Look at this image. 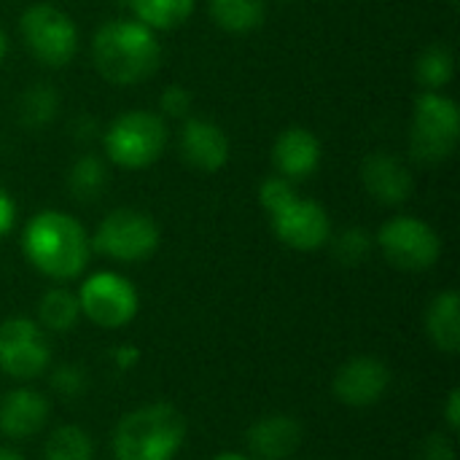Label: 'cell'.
Returning a JSON list of instances; mask_svg holds the SVG:
<instances>
[{
  "mask_svg": "<svg viewBox=\"0 0 460 460\" xmlns=\"http://www.w3.org/2000/svg\"><path fill=\"white\" fill-rule=\"evenodd\" d=\"M22 253L32 270L54 283L84 275L92 259V240L81 221L65 210L35 213L22 232Z\"/></svg>",
  "mask_w": 460,
  "mask_h": 460,
  "instance_id": "1",
  "label": "cell"
},
{
  "mask_svg": "<svg viewBox=\"0 0 460 460\" xmlns=\"http://www.w3.org/2000/svg\"><path fill=\"white\" fill-rule=\"evenodd\" d=\"M92 59L100 75L116 86H132L156 73L162 46L151 27L137 19L105 22L92 38Z\"/></svg>",
  "mask_w": 460,
  "mask_h": 460,
  "instance_id": "2",
  "label": "cell"
},
{
  "mask_svg": "<svg viewBox=\"0 0 460 460\" xmlns=\"http://www.w3.org/2000/svg\"><path fill=\"white\" fill-rule=\"evenodd\" d=\"M186 418L167 402L129 410L113 429L111 450L116 460H175L186 445Z\"/></svg>",
  "mask_w": 460,
  "mask_h": 460,
  "instance_id": "3",
  "label": "cell"
},
{
  "mask_svg": "<svg viewBox=\"0 0 460 460\" xmlns=\"http://www.w3.org/2000/svg\"><path fill=\"white\" fill-rule=\"evenodd\" d=\"M460 140V111L442 92H420L410 124V151L423 164H439L456 154Z\"/></svg>",
  "mask_w": 460,
  "mask_h": 460,
  "instance_id": "4",
  "label": "cell"
},
{
  "mask_svg": "<svg viewBox=\"0 0 460 460\" xmlns=\"http://www.w3.org/2000/svg\"><path fill=\"white\" fill-rule=\"evenodd\" d=\"M105 154L124 170H143L154 164L167 146V124L159 113L129 111L111 121L102 135Z\"/></svg>",
  "mask_w": 460,
  "mask_h": 460,
  "instance_id": "5",
  "label": "cell"
},
{
  "mask_svg": "<svg viewBox=\"0 0 460 460\" xmlns=\"http://www.w3.org/2000/svg\"><path fill=\"white\" fill-rule=\"evenodd\" d=\"M89 240L92 251H97L100 256L119 264H137L156 253L162 232L148 213L135 208H119L100 221L94 237Z\"/></svg>",
  "mask_w": 460,
  "mask_h": 460,
  "instance_id": "6",
  "label": "cell"
},
{
  "mask_svg": "<svg viewBox=\"0 0 460 460\" xmlns=\"http://www.w3.org/2000/svg\"><path fill=\"white\" fill-rule=\"evenodd\" d=\"M75 296H78L81 318H86L97 329H108V332L124 329L140 313V294L135 283L111 270L92 272L81 283Z\"/></svg>",
  "mask_w": 460,
  "mask_h": 460,
  "instance_id": "7",
  "label": "cell"
},
{
  "mask_svg": "<svg viewBox=\"0 0 460 460\" xmlns=\"http://www.w3.org/2000/svg\"><path fill=\"white\" fill-rule=\"evenodd\" d=\"M51 340L38 321L11 315L0 321V372L13 383H32L51 369Z\"/></svg>",
  "mask_w": 460,
  "mask_h": 460,
  "instance_id": "8",
  "label": "cell"
},
{
  "mask_svg": "<svg viewBox=\"0 0 460 460\" xmlns=\"http://www.w3.org/2000/svg\"><path fill=\"white\" fill-rule=\"evenodd\" d=\"M27 51L46 67H65L78 51L75 22L51 3H32L19 19Z\"/></svg>",
  "mask_w": 460,
  "mask_h": 460,
  "instance_id": "9",
  "label": "cell"
},
{
  "mask_svg": "<svg viewBox=\"0 0 460 460\" xmlns=\"http://www.w3.org/2000/svg\"><path fill=\"white\" fill-rule=\"evenodd\" d=\"M377 245L385 261L402 272H426L442 256V240L437 229L412 216H396L377 232Z\"/></svg>",
  "mask_w": 460,
  "mask_h": 460,
  "instance_id": "10",
  "label": "cell"
},
{
  "mask_svg": "<svg viewBox=\"0 0 460 460\" xmlns=\"http://www.w3.org/2000/svg\"><path fill=\"white\" fill-rule=\"evenodd\" d=\"M275 237L302 253L318 251L332 240V218L326 208L315 199H302L299 194L270 216Z\"/></svg>",
  "mask_w": 460,
  "mask_h": 460,
  "instance_id": "11",
  "label": "cell"
},
{
  "mask_svg": "<svg viewBox=\"0 0 460 460\" xmlns=\"http://www.w3.org/2000/svg\"><path fill=\"white\" fill-rule=\"evenodd\" d=\"M388 388H391V369L377 356L348 358L332 380V391L337 402L350 410H369L380 404Z\"/></svg>",
  "mask_w": 460,
  "mask_h": 460,
  "instance_id": "12",
  "label": "cell"
},
{
  "mask_svg": "<svg viewBox=\"0 0 460 460\" xmlns=\"http://www.w3.org/2000/svg\"><path fill=\"white\" fill-rule=\"evenodd\" d=\"M49 420H51V399L43 391L19 383L16 388L0 396V437L11 442H22L40 434Z\"/></svg>",
  "mask_w": 460,
  "mask_h": 460,
  "instance_id": "13",
  "label": "cell"
},
{
  "mask_svg": "<svg viewBox=\"0 0 460 460\" xmlns=\"http://www.w3.org/2000/svg\"><path fill=\"white\" fill-rule=\"evenodd\" d=\"M302 423L286 412L261 415L245 434V445L253 460H288L302 445Z\"/></svg>",
  "mask_w": 460,
  "mask_h": 460,
  "instance_id": "14",
  "label": "cell"
},
{
  "mask_svg": "<svg viewBox=\"0 0 460 460\" xmlns=\"http://www.w3.org/2000/svg\"><path fill=\"white\" fill-rule=\"evenodd\" d=\"M361 181L364 189L369 191L372 199H377L380 205H404L412 197L415 189V178L412 172L391 154H369L361 164Z\"/></svg>",
  "mask_w": 460,
  "mask_h": 460,
  "instance_id": "15",
  "label": "cell"
},
{
  "mask_svg": "<svg viewBox=\"0 0 460 460\" xmlns=\"http://www.w3.org/2000/svg\"><path fill=\"white\" fill-rule=\"evenodd\" d=\"M181 154L199 172H218L229 162V137L210 119H189L181 129Z\"/></svg>",
  "mask_w": 460,
  "mask_h": 460,
  "instance_id": "16",
  "label": "cell"
},
{
  "mask_svg": "<svg viewBox=\"0 0 460 460\" xmlns=\"http://www.w3.org/2000/svg\"><path fill=\"white\" fill-rule=\"evenodd\" d=\"M272 162L280 178L286 181H305L321 164V143L305 127H288L278 135L272 146Z\"/></svg>",
  "mask_w": 460,
  "mask_h": 460,
  "instance_id": "17",
  "label": "cell"
},
{
  "mask_svg": "<svg viewBox=\"0 0 460 460\" xmlns=\"http://www.w3.org/2000/svg\"><path fill=\"white\" fill-rule=\"evenodd\" d=\"M426 334L445 356H456L460 350V296L456 288H447L431 299L426 310Z\"/></svg>",
  "mask_w": 460,
  "mask_h": 460,
  "instance_id": "18",
  "label": "cell"
},
{
  "mask_svg": "<svg viewBox=\"0 0 460 460\" xmlns=\"http://www.w3.org/2000/svg\"><path fill=\"white\" fill-rule=\"evenodd\" d=\"M78 321H81V307H78V296L70 288L54 286L43 291L38 302V323L46 334H67L70 329L78 326Z\"/></svg>",
  "mask_w": 460,
  "mask_h": 460,
  "instance_id": "19",
  "label": "cell"
},
{
  "mask_svg": "<svg viewBox=\"0 0 460 460\" xmlns=\"http://www.w3.org/2000/svg\"><path fill=\"white\" fill-rule=\"evenodd\" d=\"M94 439L86 429L75 423H62L51 429L43 442V460H94Z\"/></svg>",
  "mask_w": 460,
  "mask_h": 460,
  "instance_id": "20",
  "label": "cell"
},
{
  "mask_svg": "<svg viewBox=\"0 0 460 460\" xmlns=\"http://www.w3.org/2000/svg\"><path fill=\"white\" fill-rule=\"evenodd\" d=\"M59 111V94L54 92V86L49 84H32L22 92L16 113H19V124L24 129L40 132L46 129Z\"/></svg>",
  "mask_w": 460,
  "mask_h": 460,
  "instance_id": "21",
  "label": "cell"
},
{
  "mask_svg": "<svg viewBox=\"0 0 460 460\" xmlns=\"http://www.w3.org/2000/svg\"><path fill=\"white\" fill-rule=\"evenodd\" d=\"M108 186V167L100 156L84 154L67 170V191L78 202H94Z\"/></svg>",
  "mask_w": 460,
  "mask_h": 460,
  "instance_id": "22",
  "label": "cell"
},
{
  "mask_svg": "<svg viewBox=\"0 0 460 460\" xmlns=\"http://www.w3.org/2000/svg\"><path fill=\"white\" fill-rule=\"evenodd\" d=\"M213 22L226 32H251L264 22V0H208Z\"/></svg>",
  "mask_w": 460,
  "mask_h": 460,
  "instance_id": "23",
  "label": "cell"
},
{
  "mask_svg": "<svg viewBox=\"0 0 460 460\" xmlns=\"http://www.w3.org/2000/svg\"><path fill=\"white\" fill-rule=\"evenodd\" d=\"M127 3L135 19L151 30L181 27L194 11V0H127Z\"/></svg>",
  "mask_w": 460,
  "mask_h": 460,
  "instance_id": "24",
  "label": "cell"
},
{
  "mask_svg": "<svg viewBox=\"0 0 460 460\" xmlns=\"http://www.w3.org/2000/svg\"><path fill=\"white\" fill-rule=\"evenodd\" d=\"M453 75H456V57L442 43L429 46L415 62V78L420 81L423 92H442V86H447Z\"/></svg>",
  "mask_w": 460,
  "mask_h": 460,
  "instance_id": "25",
  "label": "cell"
},
{
  "mask_svg": "<svg viewBox=\"0 0 460 460\" xmlns=\"http://www.w3.org/2000/svg\"><path fill=\"white\" fill-rule=\"evenodd\" d=\"M329 243H332L334 259L345 267H358L361 261L369 259V253L375 248V240L364 226H348Z\"/></svg>",
  "mask_w": 460,
  "mask_h": 460,
  "instance_id": "26",
  "label": "cell"
},
{
  "mask_svg": "<svg viewBox=\"0 0 460 460\" xmlns=\"http://www.w3.org/2000/svg\"><path fill=\"white\" fill-rule=\"evenodd\" d=\"M49 385L57 396L73 402L89 391V375L81 364H57L49 369Z\"/></svg>",
  "mask_w": 460,
  "mask_h": 460,
  "instance_id": "27",
  "label": "cell"
},
{
  "mask_svg": "<svg viewBox=\"0 0 460 460\" xmlns=\"http://www.w3.org/2000/svg\"><path fill=\"white\" fill-rule=\"evenodd\" d=\"M296 197V189L291 181L280 178V175H272V178H264L261 186H259V205L272 216L278 213L283 205H288L291 199Z\"/></svg>",
  "mask_w": 460,
  "mask_h": 460,
  "instance_id": "28",
  "label": "cell"
},
{
  "mask_svg": "<svg viewBox=\"0 0 460 460\" xmlns=\"http://www.w3.org/2000/svg\"><path fill=\"white\" fill-rule=\"evenodd\" d=\"M415 460H458V450H456V442L447 434L437 431V434H429L418 445Z\"/></svg>",
  "mask_w": 460,
  "mask_h": 460,
  "instance_id": "29",
  "label": "cell"
},
{
  "mask_svg": "<svg viewBox=\"0 0 460 460\" xmlns=\"http://www.w3.org/2000/svg\"><path fill=\"white\" fill-rule=\"evenodd\" d=\"M159 108L170 119H183L191 111V92L181 84H170L159 97Z\"/></svg>",
  "mask_w": 460,
  "mask_h": 460,
  "instance_id": "30",
  "label": "cell"
},
{
  "mask_svg": "<svg viewBox=\"0 0 460 460\" xmlns=\"http://www.w3.org/2000/svg\"><path fill=\"white\" fill-rule=\"evenodd\" d=\"M111 361L119 372H129L140 364V348L137 345H129V342H121L116 348H111Z\"/></svg>",
  "mask_w": 460,
  "mask_h": 460,
  "instance_id": "31",
  "label": "cell"
},
{
  "mask_svg": "<svg viewBox=\"0 0 460 460\" xmlns=\"http://www.w3.org/2000/svg\"><path fill=\"white\" fill-rule=\"evenodd\" d=\"M442 418H445V426L450 434H458L460 431V388H450L447 399H445V407H442Z\"/></svg>",
  "mask_w": 460,
  "mask_h": 460,
  "instance_id": "32",
  "label": "cell"
},
{
  "mask_svg": "<svg viewBox=\"0 0 460 460\" xmlns=\"http://www.w3.org/2000/svg\"><path fill=\"white\" fill-rule=\"evenodd\" d=\"M16 221V202L11 199V194L0 186V240L13 229Z\"/></svg>",
  "mask_w": 460,
  "mask_h": 460,
  "instance_id": "33",
  "label": "cell"
},
{
  "mask_svg": "<svg viewBox=\"0 0 460 460\" xmlns=\"http://www.w3.org/2000/svg\"><path fill=\"white\" fill-rule=\"evenodd\" d=\"M70 135L78 140V143H92L97 137V121L92 116H78L73 119L70 124Z\"/></svg>",
  "mask_w": 460,
  "mask_h": 460,
  "instance_id": "34",
  "label": "cell"
},
{
  "mask_svg": "<svg viewBox=\"0 0 460 460\" xmlns=\"http://www.w3.org/2000/svg\"><path fill=\"white\" fill-rule=\"evenodd\" d=\"M210 460H253V458H251V456H245V453H237V450H226V453L213 456Z\"/></svg>",
  "mask_w": 460,
  "mask_h": 460,
  "instance_id": "35",
  "label": "cell"
},
{
  "mask_svg": "<svg viewBox=\"0 0 460 460\" xmlns=\"http://www.w3.org/2000/svg\"><path fill=\"white\" fill-rule=\"evenodd\" d=\"M0 460H27L19 450H13V447H3L0 445Z\"/></svg>",
  "mask_w": 460,
  "mask_h": 460,
  "instance_id": "36",
  "label": "cell"
},
{
  "mask_svg": "<svg viewBox=\"0 0 460 460\" xmlns=\"http://www.w3.org/2000/svg\"><path fill=\"white\" fill-rule=\"evenodd\" d=\"M5 51H8V40H5V32L0 30V62L5 59Z\"/></svg>",
  "mask_w": 460,
  "mask_h": 460,
  "instance_id": "37",
  "label": "cell"
},
{
  "mask_svg": "<svg viewBox=\"0 0 460 460\" xmlns=\"http://www.w3.org/2000/svg\"><path fill=\"white\" fill-rule=\"evenodd\" d=\"M450 3H453V5H456V3H458V0H450Z\"/></svg>",
  "mask_w": 460,
  "mask_h": 460,
  "instance_id": "38",
  "label": "cell"
}]
</instances>
